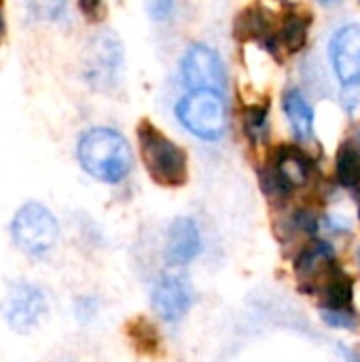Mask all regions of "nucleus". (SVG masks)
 Instances as JSON below:
<instances>
[{
    "mask_svg": "<svg viewBox=\"0 0 360 362\" xmlns=\"http://www.w3.org/2000/svg\"><path fill=\"white\" fill-rule=\"evenodd\" d=\"M244 129L252 142H261L267 136V106H246L244 108Z\"/></svg>",
    "mask_w": 360,
    "mask_h": 362,
    "instance_id": "18",
    "label": "nucleus"
},
{
    "mask_svg": "<svg viewBox=\"0 0 360 362\" xmlns=\"http://www.w3.org/2000/svg\"><path fill=\"white\" fill-rule=\"evenodd\" d=\"M176 117L202 140H219L227 127V108L219 91H191L176 104Z\"/></svg>",
    "mask_w": 360,
    "mask_h": 362,
    "instance_id": "4",
    "label": "nucleus"
},
{
    "mask_svg": "<svg viewBox=\"0 0 360 362\" xmlns=\"http://www.w3.org/2000/svg\"><path fill=\"white\" fill-rule=\"evenodd\" d=\"M286 119L299 140H312L314 136V110L303 98V93L295 87L286 89L284 100H282Z\"/></svg>",
    "mask_w": 360,
    "mask_h": 362,
    "instance_id": "14",
    "label": "nucleus"
},
{
    "mask_svg": "<svg viewBox=\"0 0 360 362\" xmlns=\"http://www.w3.org/2000/svg\"><path fill=\"white\" fill-rule=\"evenodd\" d=\"M320 316L329 327L335 329H356L360 325L359 316L352 308H323Z\"/></svg>",
    "mask_w": 360,
    "mask_h": 362,
    "instance_id": "20",
    "label": "nucleus"
},
{
    "mask_svg": "<svg viewBox=\"0 0 360 362\" xmlns=\"http://www.w3.org/2000/svg\"><path fill=\"white\" fill-rule=\"evenodd\" d=\"M331 62L342 83L352 85L360 78V23L342 28L331 40Z\"/></svg>",
    "mask_w": 360,
    "mask_h": 362,
    "instance_id": "11",
    "label": "nucleus"
},
{
    "mask_svg": "<svg viewBox=\"0 0 360 362\" xmlns=\"http://www.w3.org/2000/svg\"><path fill=\"white\" fill-rule=\"evenodd\" d=\"M359 214H360V197H359Z\"/></svg>",
    "mask_w": 360,
    "mask_h": 362,
    "instance_id": "28",
    "label": "nucleus"
},
{
    "mask_svg": "<svg viewBox=\"0 0 360 362\" xmlns=\"http://www.w3.org/2000/svg\"><path fill=\"white\" fill-rule=\"evenodd\" d=\"M81 168L95 180L117 185L132 170V148L127 140L110 127L87 129L76 144Z\"/></svg>",
    "mask_w": 360,
    "mask_h": 362,
    "instance_id": "1",
    "label": "nucleus"
},
{
    "mask_svg": "<svg viewBox=\"0 0 360 362\" xmlns=\"http://www.w3.org/2000/svg\"><path fill=\"white\" fill-rule=\"evenodd\" d=\"M136 325V329H132V335L136 337V346L140 348V350H157V346H159V341H157V329H153L146 320H136L134 322Z\"/></svg>",
    "mask_w": 360,
    "mask_h": 362,
    "instance_id": "21",
    "label": "nucleus"
},
{
    "mask_svg": "<svg viewBox=\"0 0 360 362\" xmlns=\"http://www.w3.org/2000/svg\"><path fill=\"white\" fill-rule=\"evenodd\" d=\"M49 312V299L47 293L28 280H15L8 284L2 301H0V314L6 327L19 335H25L34 331L42 318Z\"/></svg>",
    "mask_w": 360,
    "mask_h": 362,
    "instance_id": "5",
    "label": "nucleus"
},
{
    "mask_svg": "<svg viewBox=\"0 0 360 362\" xmlns=\"http://www.w3.org/2000/svg\"><path fill=\"white\" fill-rule=\"evenodd\" d=\"M146 8L153 19L166 21L174 11V0H146Z\"/></svg>",
    "mask_w": 360,
    "mask_h": 362,
    "instance_id": "23",
    "label": "nucleus"
},
{
    "mask_svg": "<svg viewBox=\"0 0 360 362\" xmlns=\"http://www.w3.org/2000/svg\"><path fill=\"white\" fill-rule=\"evenodd\" d=\"M153 308L166 322H178L193 305V288L178 274H161L153 284Z\"/></svg>",
    "mask_w": 360,
    "mask_h": 362,
    "instance_id": "9",
    "label": "nucleus"
},
{
    "mask_svg": "<svg viewBox=\"0 0 360 362\" xmlns=\"http://www.w3.org/2000/svg\"><path fill=\"white\" fill-rule=\"evenodd\" d=\"M11 240L28 257H45L59 238V225L53 212L40 202H25L11 221Z\"/></svg>",
    "mask_w": 360,
    "mask_h": 362,
    "instance_id": "3",
    "label": "nucleus"
},
{
    "mask_svg": "<svg viewBox=\"0 0 360 362\" xmlns=\"http://www.w3.org/2000/svg\"><path fill=\"white\" fill-rule=\"evenodd\" d=\"M337 182L346 189H360V151L348 140L339 146L335 159Z\"/></svg>",
    "mask_w": 360,
    "mask_h": 362,
    "instance_id": "17",
    "label": "nucleus"
},
{
    "mask_svg": "<svg viewBox=\"0 0 360 362\" xmlns=\"http://www.w3.org/2000/svg\"><path fill=\"white\" fill-rule=\"evenodd\" d=\"M180 74L185 85L191 91L208 89V91H223L225 89V66L219 53L206 45H193L187 49L180 62Z\"/></svg>",
    "mask_w": 360,
    "mask_h": 362,
    "instance_id": "8",
    "label": "nucleus"
},
{
    "mask_svg": "<svg viewBox=\"0 0 360 362\" xmlns=\"http://www.w3.org/2000/svg\"><path fill=\"white\" fill-rule=\"evenodd\" d=\"M323 301V308H350L354 297V280L342 269L335 267L316 288V293Z\"/></svg>",
    "mask_w": 360,
    "mask_h": 362,
    "instance_id": "15",
    "label": "nucleus"
},
{
    "mask_svg": "<svg viewBox=\"0 0 360 362\" xmlns=\"http://www.w3.org/2000/svg\"><path fill=\"white\" fill-rule=\"evenodd\" d=\"M123 68V45L115 32L95 34L83 53V78L93 91H110Z\"/></svg>",
    "mask_w": 360,
    "mask_h": 362,
    "instance_id": "6",
    "label": "nucleus"
},
{
    "mask_svg": "<svg viewBox=\"0 0 360 362\" xmlns=\"http://www.w3.org/2000/svg\"><path fill=\"white\" fill-rule=\"evenodd\" d=\"M348 142H350V144H354V146H356V148L360 151V125H359V127H354V132L350 134Z\"/></svg>",
    "mask_w": 360,
    "mask_h": 362,
    "instance_id": "25",
    "label": "nucleus"
},
{
    "mask_svg": "<svg viewBox=\"0 0 360 362\" xmlns=\"http://www.w3.org/2000/svg\"><path fill=\"white\" fill-rule=\"evenodd\" d=\"M308 30H310V15L289 13L280 25L278 40L286 47L289 53H299L308 45Z\"/></svg>",
    "mask_w": 360,
    "mask_h": 362,
    "instance_id": "16",
    "label": "nucleus"
},
{
    "mask_svg": "<svg viewBox=\"0 0 360 362\" xmlns=\"http://www.w3.org/2000/svg\"><path fill=\"white\" fill-rule=\"evenodd\" d=\"M79 11L87 21H100L104 17V0H79Z\"/></svg>",
    "mask_w": 360,
    "mask_h": 362,
    "instance_id": "22",
    "label": "nucleus"
},
{
    "mask_svg": "<svg viewBox=\"0 0 360 362\" xmlns=\"http://www.w3.org/2000/svg\"><path fill=\"white\" fill-rule=\"evenodd\" d=\"M320 4H327V6H333V4H337L339 0H318Z\"/></svg>",
    "mask_w": 360,
    "mask_h": 362,
    "instance_id": "27",
    "label": "nucleus"
},
{
    "mask_svg": "<svg viewBox=\"0 0 360 362\" xmlns=\"http://www.w3.org/2000/svg\"><path fill=\"white\" fill-rule=\"evenodd\" d=\"M359 259H360V250H359Z\"/></svg>",
    "mask_w": 360,
    "mask_h": 362,
    "instance_id": "29",
    "label": "nucleus"
},
{
    "mask_svg": "<svg viewBox=\"0 0 360 362\" xmlns=\"http://www.w3.org/2000/svg\"><path fill=\"white\" fill-rule=\"evenodd\" d=\"M346 358H348V362H360V350L346 352Z\"/></svg>",
    "mask_w": 360,
    "mask_h": 362,
    "instance_id": "26",
    "label": "nucleus"
},
{
    "mask_svg": "<svg viewBox=\"0 0 360 362\" xmlns=\"http://www.w3.org/2000/svg\"><path fill=\"white\" fill-rule=\"evenodd\" d=\"M236 36L240 40H263L272 47V40H274V21H272V15L263 8V6H248L244 8L242 13H238V19H236V28H233Z\"/></svg>",
    "mask_w": 360,
    "mask_h": 362,
    "instance_id": "13",
    "label": "nucleus"
},
{
    "mask_svg": "<svg viewBox=\"0 0 360 362\" xmlns=\"http://www.w3.org/2000/svg\"><path fill=\"white\" fill-rule=\"evenodd\" d=\"M6 38V13H4V0H0V47Z\"/></svg>",
    "mask_w": 360,
    "mask_h": 362,
    "instance_id": "24",
    "label": "nucleus"
},
{
    "mask_svg": "<svg viewBox=\"0 0 360 362\" xmlns=\"http://www.w3.org/2000/svg\"><path fill=\"white\" fill-rule=\"evenodd\" d=\"M337 265V255L335 248L325 242V240H316L310 242L295 259V276L301 282V288L310 295L316 293V288L320 286V282L335 269Z\"/></svg>",
    "mask_w": 360,
    "mask_h": 362,
    "instance_id": "10",
    "label": "nucleus"
},
{
    "mask_svg": "<svg viewBox=\"0 0 360 362\" xmlns=\"http://www.w3.org/2000/svg\"><path fill=\"white\" fill-rule=\"evenodd\" d=\"M310 180V159L295 146H280L272 165L263 174V187L269 195L282 197Z\"/></svg>",
    "mask_w": 360,
    "mask_h": 362,
    "instance_id": "7",
    "label": "nucleus"
},
{
    "mask_svg": "<svg viewBox=\"0 0 360 362\" xmlns=\"http://www.w3.org/2000/svg\"><path fill=\"white\" fill-rule=\"evenodd\" d=\"M136 134L140 157L151 180L161 187H182L189 180V161L185 151L151 121H142Z\"/></svg>",
    "mask_w": 360,
    "mask_h": 362,
    "instance_id": "2",
    "label": "nucleus"
},
{
    "mask_svg": "<svg viewBox=\"0 0 360 362\" xmlns=\"http://www.w3.org/2000/svg\"><path fill=\"white\" fill-rule=\"evenodd\" d=\"M202 252V233L193 218L180 216L170 225L166 259L172 265H187Z\"/></svg>",
    "mask_w": 360,
    "mask_h": 362,
    "instance_id": "12",
    "label": "nucleus"
},
{
    "mask_svg": "<svg viewBox=\"0 0 360 362\" xmlns=\"http://www.w3.org/2000/svg\"><path fill=\"white\" fill-rule=\"evenodd\" d=\"M25 6L38 21H59L66 15V0H25Z\"/></svg>",
    "mask_w": 360,
    "mask_h": 362,
    "instance_id": "19",
    "label": "nucleus"
}]
</instances>
